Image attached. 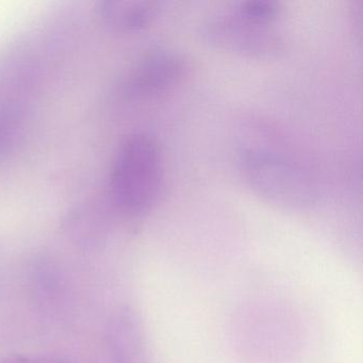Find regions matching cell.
Wrapping results in <instances>:
<instances>
[{"label": "cell", "instance_id": "obj_4", "mask_svg": "<svg viewBox=\"0 0 363 363\" xmlns=\"http://www.w3.org/2000/svg\"><path fill=\"white\" fill-rule=\"evenodd\" d=\"M188 63L179 52L154 48L142 55L123 80V92L131 99H155L184 80Z\"/></svg>", "mask_w": 363, "mask_h": 363}, {"label": "cell", "instance_id": "obj_8", "mask_svg": "<svg viewBox=\"0 0 363 363\" xmlns=\"http://www.w3.org/2000/svg\"><path fill=\"white\" fill-rule=\"evenodd\" d=\"M235 12L254 22L274 24L279 16V5L272 0H247L233 8Z\"/></svg>", "mask_w": 363, "mask_h": 363}, {"label": "cell", "instance_id": "obj_2", "mask_svg": "<svg viewBox=\"0 0 363 363\" xmlns=\"http://www.w3.org/2000/svg\"><path fill=\"white\" fill-rule=\"evenodd\" d=\"M239 167L246 184L258 196L284 207L310 205L316 197L311 176L289 157L264 147H245Z\"/></svg>", "mask_w": 363, "mask_h": 363}, {"label": "cell", "instance_id": "obj_7", "mask_svg": "<svg viewBox=\"0 0 363 363\" xmlns=\"http://www.w3.org/2000/svg\"><path fill=\"white\" fill-rule=\"evenodd\" d=\"M109 342L116 363H142L139 335L131 316L121 314L112 320Z\"/></svg>", "mask_w": 363, "mask_h": 363}, {"label": "cell", "instance_id": "obj_1", "mask_svg": "<svg viewBox=\"0 0 363 363\" xmlns=\"http://www.w3.org/2000/svg\"><path fill=\"white\" fill-rule=\"evenodd\" d=\"M163 184L162 156L154 138L133 133L116 152L110 174V193L116 207L128 214L147 211Z\"/></svg>", "mask_w": 363, "mask_h": 363}, {"label": "cell", "instance_id": "obj_9", "mask_svg": "<svg viewBox=\"0 0 363 363\" xmlns=\"http://www.w3.org/2000/svg\"><path fill=\"white\" fill-rule=\"evenodd\" d=\"M3 363H69L65 359L57 357H35L25 354H12L5 359Z\"/></svg>", "mask_w": 363, "mask_h": 363}, {"label": "cell", "instance_id": "obj_6", "mask_svg": "<svg viewBox=\"0 0 363 363\" xmlns=\"http://www.w3.org/2000/svg\"><path fill=\"white\" fill-rule=\"evenodd\" d=\"M26 109L13 93L0 89V156L16 145L24 133Z\"/></svg>", "mask_w": 363, "mask_h": 363}, {"label": "cell", "instance_id": "obj_3", "mask_svg": "<svg viewBox=\"0 0 363 363\" xmlns=\"http://www.w3.org/2000/svg\"><path fill=\"white\" fill-rule=\"evenodd\" d=\"M201 35L216 50L256 60L275 58L284 50V39L274 24L254 22L233 9L209 18Z\"/></svg>", "mask_w": 363, "mask_h": 363}, {"label": "cell", "instance_id": "obj_5", "mask_svg": "<svg viewBox=\"0 0 363 363\" xmlns=\"http://www.w3.org/2000/svg\"><path fill=\"white\" fill-rule=\"evenodd\" d=\"M161 8L162 3L154 0H105L99 3L97 12L109 28L133 33L152 25Z\"/></svg>", "mask_w": 363, "mask_h": 363}]
</instances>
